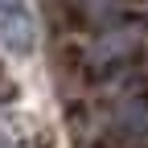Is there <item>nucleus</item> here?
I'll return each instance as SVG.
<instances>
[{"label":"nucleus","instance_id":"1","mask_svg":"<svg viewBox=\"0 0 148 148\" xmlns=\"http://www.w3.org/2000/svg\"><path fill=\"white\" fill-rule=\"evenodd\" d=\"M0 49L12 53V58H29L37 49V25H33V12L16 0V4L0 8Z\"/></svg>","mask_w":148,"mask_h":148},{"label":"nucleus","instance_id":"2","mask_svg":"<svg viewBox=\"0 0 148 148\" xmlns=\"http://www.w3.org/2000/svg\"><path fill=\"white\" fill-rule=\"evenodd\" d=\"M66 4L86 25H99V29H115L119 25V0H66Z\"/></svg>","mask_w":148,"mask_h":148},{"label":"nucleus","instance_id":"3","mask_svg":"<svg viewBox=\"0 0 148 148\" xmlns=\"http://www.w3.org/2000/svg\"><path fill=\"white\" fill-rule=\"evenodd\" d=\"M4 4H16V0H0V8H4Z\"/></svg>","mask_w":148,"mask_h":148}]
</instances>
